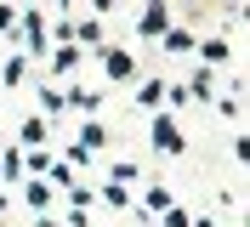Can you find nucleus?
Masks as SVG:
<instances>
[{
    "instance_id": "nucleus-1",
    "label": "nucleus",
    "mask_w": 250,
    "mask_h": 227,
    "mask_svg": "<svg viewBox=\"0 0 250 227\" xmlns=\"http://www.w3.org/2000/svg\"><path fill=\"white\" fill-rule=\"evenodd\" d=\"M154 142H159V148H165V153H182V131H176V125L165 120V114H159V120H154Z\"/></svg>"
},
{
    "instance_id": "nucleus-2",
    "label": "nucleus",
    "mask_w": 250,
    "mask_h": 227,
    "mask_svg": "<svg viewBox=\"0 0 250 227\" xmlns=\"http://www.w3.org/2000/svg\"><path fill=\"white\" fill-rule=\"evenodd\" d=\"M103 68H108V80H131L137 74V62L125 57V51H103Z\"/></svg>"
},
{
    "instance_id": "nucleus-3",
    "label": "nucleus",
    "mask_w": 250,
    "mask_h": 227,
    "mask_svg": "<svg viewBox=\"0 0 250 227\" xmlns=\"http://www.w3.org/2000/svg\"><path fill=\"white\" fill-rule=\"evenodd\" d=\"M142 34H165V0H154V6L142 12Z\"/></svg>"
},
{
    "instance_id": "nucleus-4",
    "label": "nucleus",
    "mask_w": 250,
    "mask_h": 227,
    "mask_svg": "<svg viewBox=\"0 0 250 227\" xmlns=\"http://www.w3.org/2000/svg\"><path fill=\"white\" fill-rule=\"evenodd\" d=\"M62 103H74V108H85V114H91V108L103 103V91H85V85H74L68 97H62Z\"/></svg>"
},
{
    "instance_id": "nucleus-5",
    "label": "nucleus",
    "mask_w": 250,
    "mask_h": 227,
    "mask_svg": "<svg viewBox=\"0 0 250 227\" xmlns=\"http://www.w3.org/2000/svg\"><path fill=\"white\" fill-rule=\"evenodd\" d=\"M103 142H108V131H103V125H85V136H80L74 148H80V153H97Z\"/></svg>"
},
{
    "instance_id": "nucleus-6",
    "label": "nucleus",
    "mask_w": 250,
    "mask_h": 227,
    "mask_svg": "<svg viewBox=\"0 0 250 227\" xmlns=\"http://www.w3.org/2000/svg\"><path fill=\"white\" fill-rule=\"evenodd\" d=\"M23 23H29V29H23V34H29V45H34V51H46V23H40V12L23 17Z\"/></svg>"
},
{
    "instance_id": "nucleus-7",
    "label": "nucleus",
    "mask_w": 250,
    "mask_h": 227,
    "mask_svg": "<svg viewBox=\"0 0 250 227\" xmlns=\"http://www.w3.org/2000/svg\"><path fill=\"white\" fill-rule=\"evenodd\" d=\"M68 34H80L85 45H103V23H68Z\"/></svg>"
},
{
    "instance_id": "nucleus-8",
    "label": "nucleus",
    "mask_w": 250,
    "mask_h": 227,
    "mask_svg": "<svg viewBox=\"0 0 250 227\" xmlns=\"http://www.w3.org/2000/svg\"><path fill=\"white\" fill-rule=\"evenodd\" d=\"M165 45H171V51H188V45H193V34H188V29H165Z\"/></svg>"
},
{
    "instance_id": "nucleus-9",
    "label": "nucleus",
    "mask_w": 250,
    "mask_h": 227,
    "mask_svg": "<svg viewBox=\"0 0 250 227\" xmlns=\"http://www.w3.org/2000/svg\"><path fill=\"white\" fill-rule=\"evenodd\" d=\"M29 205H34V210H40V205H51V187H46V182H34V187H29Z\"/></svg>"
}]
</instances>
